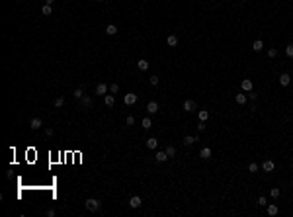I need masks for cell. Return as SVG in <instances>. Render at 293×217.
Masks as SVG:
<instances>
[{"label": "cell", "instance_id": "28", "mask_svg": "<svg viewBox=\"0 0 293 217\" xmlns=\"http://www.w3.org/2000/svg\"><path fill=\"white\" fill-rule=\"evenodd\" d=\"M258 170H260V166H258V164H256V163H250V164H248V172L256 174V172H258Z\"/></svg>", "mask_w": 293, "mask_h": 217}, {"label": "cell", "instance_id": "24", "mask_svg": "<svg viewBox=\"0 0 293 217\" xmlns=\"http://www.w3.org/2000/svg\"><path fill=\"white\" fill-rule=\"evenodd\" d=\"M209 120V112L207 110H199V121H207Z\"/></svg>", "mask_w": 293, "mask_h": 217}, {"label": "cell", "instance_id": "23", "mask_svg": "<svg viewBox=\"0 0 293 217\" xmlns=\"http://www.w3.org/2000/svg\"><path fill=\"white\" fill-rule=\"evenodd\" d=\"M141 125H143V129H151V127H152V121H151V118H145V120L141 121Z\"/></svg>", "mask_w": 293, "mask_h": 217}, {"label": "cell", "instance_id": "21", "mask_svg": "<svg viewBox=\"0 0 293 217\" xmlns=\"http://www.w3.org/2000/svg\"><path fill=\"white\" fill-rule=\"evenodd\" d=\"M235 100H237V104H239V106H244V104H246V94H237V98H235Z\"/></svg>", "mask_w": 293, "mask_h": 217}, {"label": "cell", "instance_id": "5", "mask_svg": "<svg viewBox=\"0 0 293 217\" xmlns=\"http://www.w3.org/2000/svg\"><path fill=\"white\" fill-rule=\"evenodd\" d=\"M141 204H143V202H141V198H139V196H133V198L129 200V207H133V209H139V207H141Z\"/></svg>", "mask_w": 293, "mask_h": 217}, {"label": "cell", "instance_id": "6", "mask_svg": "<svg viewBox=\"0 0 293 217\" xmlns=\"http://www.w3.org/2000/svg\"><path fill=\"white\" fill-rule=\"evenodd\" d=\"M240 88H242L244 92H252V88H254V84H252V80H248V78H244V80L240 82Z\"/></svg>", "mask_w": 293, "mask_h": 217}, {"label": "cell", "instance_id": "38", "mask_svg": "<svg viewBox=\"0 0 293 217\" xmlns=\"http://www.w3.org/2000/svg\"><path fill=\"white\" fill-rule=\"evenodd\" d=\"M45 135H47V137H53V129H51V127H47V129H45Z\"/></svg>", "mask_w": 293, "mask_h": 217}, {"label": "cell", "instance_id": "36", "mask_svg": "<svg viewBox=\"0 0 293 217\" xmlns=\"http://www.w3.org/2000/svg\"><path fill=\"white\" fill-rule=\"evenodd\" d=\"M258 204H260V206H266V204H268V200H266L264 196H260V198H258Z\"/></svg>", "mask_w": 293, "mask_h": 217}, {"label": "cell", "instance_id": "22", "mask_svg": "<svg viewBox=\"0 0 293 217\" xmlns=\"http://www.w3.org/2000/svg\"><path fill=\"white\" fill-rule=\"evenodd\" d=\"M195 141H199L197 137H192V135H186L184 137V145H194Z\"/></svg>", "mask_w": 293, "mask_h": 217}, {"label": "cell", "instance_id": "11", "mask_svg": "<svg viewBox=\"0 0 293 217\" xmlns=\"http://www.w3.org/2000/svg\"><path fill=\"white\" fill-rule=\"evenodd\" d=\"M195 110V102L194 100H186L184 102V112H194Z\"/></svg>", "mask_w": 293, "mask_h": 217}, {"label": "cell", "instance_id": "1", "mask_svg": "<svg viewBox=\"0 0 293 217\" xmlns=\"http://www.w3.org/2000/svg\"><path fill=\"white\" fill-rule=\"evenodd\" d=\"M84 207H86L88 211H98V209H100V200H96V198H88L86 204H84Z\"/></svg>", "mask_w": 293, "mask_h": 217}, {"label": "cell", "instance_id": "16", "mask_svg": "<svg viewBox=\"0 0 293 217\" xmlns=\"http://www.w3.org/2000/svg\"><path fill=\"white\" fill-rule=\"evenodd\" d=\"M41 14H43V16H51V14H53L51 4H43V6H41Z\"/></svg>", "mask_w": 293, "mask_h": 217}, {"label": "cell", "instance_id": "14", "mask_svg": "<svg viewBox=\"0 0 293 217\" xmlns=\"http://www.w3.org/2000/svg\"><path fill=\"white\" fill-rule=\"evenodd\" d=\"M137 69H139V71H147V69H149V61H147V59H139V61H137Z\"/></svg>", "mask_w": 293, "mask_h": 217}, {"label": "cell", "instance_id": "7", "mask_svg": "<svg viewBox=\"0 0 293 217\" xmlns=\"http://www.w3.org/2000/svg\"><path fill=\"white\" fill-rule=\"evenodd\" d=\"M123 102H125L127 106H133V104L137 102V94H133V92H129V94H125V98H123Z\"/></svg>", "mask_w": 293, "mask_h": 217}, {"label": "cell", "instance_id": "17", "mask_svg": "<svg viewBox=\"0 0 293 217\" xmlns=\"http://www.w3.org/2000/svg\"><path fill=\"white\" fill-rule=\"evenodd\" d=\"M199 157H201L203 161H207V159H211V149H209V147H205V149H201V153H199Z\"/></svg>", "mask_w": 293, "mask_h": 217}, {"label": "cell", "instance_id": "2", "mask_svg": "<svg viewBox=\"0 0 293 217\" xmlns=\"http://www.w3.org/2000/svg\"><path fill=\"white\" fill-rule=\"evenodd\" d=\"M109 92V86L106 84V82H98V86H96V94L98 96H106Z\"/></svg>", "mask_w": 293, "mask_h": 217}, {"label": "cell", "instance_id": "27", "mask_svg": "<svg viewBox=\"0 0 293 217\" xmlns=\"http://www.w3.org/2000/svg\"><path fill=\"white\" fill-rule=\"evenodd\" d=\"M268 215H278V206L276 204H270L268 206Z\"/></svg>", "mask_w": 293, "mask_h": 217}, {"label": "cell", "instance_id": "25", "mask_svg": "<svg viewBox=\"0 0 293 217\" xmlns=\"http://www.w3.org/2000/svg\"><path fill=\"white\" fill-rule=\"evenodd\" d=\"M53 104H55V108H63V106H65V98H63V96L55 98V102H53Z\"/></svg>", "mask_w": 293, "mask_h": 217}, {"label": "cell", "instance_id": "4", "mask_svg": "<svg viewBox=\"0 0 293 217\" xmlns=\"http://www.w3.org/2000/svg\"><path fill=\"white\" fill-rule=\"evenodd\" d=\"M80 106H82V108H92V106H94V100H92L90 96H82L80 98Z\"/></svg>", "mask_w": 293, "mask_h": 217}, {"label": "cell", "instance_id": "26", "mask_svg": "<svg viewBox=\"0 0 293 217\" xmlns=\"http://www.w3.org/2000/svg\"><path fill=\"white\" fill-rule=\"evenodd\" d=\"M166 155H168V159H172L174 155H176V147H174V145H168V147H166Z\"/></svg>", "mask_w": 293, "mask_h": 217}, {"label": "cell", "instance_id": "32", "mask_svg": "<svg viewBox=\"0 0 293 217\" xmlns=\"http://www.w3.org/2000/svg\"><path fill=\"white\" fill-rule=\"evenodd\" d=\"M109 92H111V94H117V92H119V86H117V84H109Z\"/></svg>", "mask_w": 293, "mask_h": 217}, {"label": "cell", "instance_id": "3", "mask_svg": "<svg viewBox=\"0 0 293 217\" xmlns=\"http://www.w3.org/2000/svg\"><path fill=\"white\" fill-rule=\"evenodd\" d=\"M30 127H32V129H35V131L41 129V127H43V120H41V118H33V120L30 121Z\"/></svg>", "mask_w": 293, "mask_h": 217}, {"label": "cell", "instance_id": "33", "mask_svg": "<svg viewBox=\"0 0 293 217\" xmlns=\"http://www.w3.org/2000/svg\"><path fill=\"white\" fill-rule=\"evenodd\" d=\"M125 125H135V118H133V116H127V120H125Z\"/></svg>", "mask_w": 293, "mask_h": 217}, {"label": "cell", "instance_id": "40", "mask_svg": "<svg viewBox=\"0 0 293 217\" xmlns=\"http://www.w3.org/2000/svg\"><path fill=\"white\" fill-rule=\"evenodd\" d=\"M55 0H45V4H53Z\"/></svg>", "mask_w": 293, "mask_h": 217}, {"label": "cell", "instance_id": "13", "mask_svg": "<svg viewBox=\"0 0 293 217\" xmlns=\"http://www.w3.org/2000/svg\"><path fill=\"white\" fill-rule=\"evenodd\" d=\"M252 49H254L256 53H260L262 49H264V41H262V39H256V41L252 43Z\"/></svg>", "mask_w": 293, "mask_h": 217}, {"label": "cell", "instance_id": "20", "mask_svg": "<svg viewBox=\"0 0 293 217\" xmlns=\"http://www.w3.org/2000/svg\"><path fill=\"white\" fill-rule=\"evenodd\" d=\"M106 33H108V35H115V33H117V28H115L113 24H109V26H106Z\"/></svg>", "mask_w": 293, "mask_h": 217}, {"label": "cell", "instance_id": "42", "mask_svg": "<svg viewBox=\"0 0 293 217\" xmlns=\"http://www.w3.org/2000/svg\"><path fill=\"white\" fill-rule=\"evenodd\" d=\"M242 2H246V0H242Z\"/></svg>", "mask_w": 293, "mask_h": 217}, {"label": "cell", "instance_id": "8", "mask_svg": "<svg viewBox=\"0 0 293 217\" xmlns=\"http://www.w3.org/2000/svg\"><path fill=\"white\" fill-rule=\"evenodd\" d=\"M104 104H106L108 108H113V104H115V98H113V94H106V96H104Z\"/></svg>", "mask_w": 293, "mask_h": 217}, {"label": "cell", "instance_id": "19", "mask_svg": "<svg viewBox=\"0 0 293 217\" xmlns=\"http://www.w3.org/2000/svg\"><path fill=\"white\" fill-rule=\"evenodd\" d=\"M166 43L170 45V47H176V45H178V37H176V35H168V37H166Z\"/></svg>", "mask_w": 293, "mask_h": 217}, {"label": "cell", "instance_id": "39", "mask_svg": "<svg viewBox=\"0 0 293 217\" xmlns=\"http://www.w3.org/2000/svg\"><path fill=\"white\" fill-rule=\"evenodd\" d=\"M47 217H55V209H47Z\"/></svg>", "mask_w": 293, "mask_h": 217}, {"label": "cell", "instance_id": "31", "mask_svg": "<svg viewBox=\"0 0 293 217\" xmlns=\"http://www.w3.org/2000/svg\"><path fill=\"white\" fill-rule=\"evenodd\" d=\"M285 55H287V57H293V43H289L287 47H285Z\"/></svg>", "mask_w": 293, "mask_h": 217}, {"label": "cell", "instance_id": "41", "mask_svg": "<svg viewBox=\"0 0 293 217\" xmlns=\"http://www.w3.org/2000/svg\"><path fill=\"white\" fill-rule=\"evenodd\" d=\"M98 2H106V0H98Z\"/></svg>", "mask_w": 293, "mask_h": 217}, {"label": "cell", "instance_id": "9", "mask_svg": "<svg viewBox=\"0 0 293 217\" xmlns=\"http://www.w3.org/2000/svg\"><path fill=\"white\" fill-rule=\"evenodd\" d=\"M289 82H291V76L287 75V73H283V75L280 76V84H282V86H289Z\"/></svg>", "mask_w": 293, "mask_h": 217}, {"label": "cell", "instance_id": "15", "mask_svg": "<svg viewBox=\"0 0 293 217\" xmlns=\"http://www.w3.org/2000/svg\"><path fill=\"white\" fill-rule=\"evenodd\" d=\"M147 112H149V114H156V112H158V104H156V102H149V104H147Z\"/></svg>", "mask_w": 293, "mask_h": 217}, {"label": "cell", "instance_id": "37", "mask_svg": "<svg viewBox=\"0 0 293 217\" xmlns=\"http://www.w3.org/2000/svg\"><path fill=\"white\" fill-rule=\"evenodd\" d=\"M197 131H205V121H199V125H197Z\"/></svg>", "mask_w": 293, "mask_h": 217}, {"label": "cell", "instance_id": "34", "mask_svg": "<svg viewBox=\"0 0 293 217\" xmlns=\"http://www.w3.org/2000/svg\"><path fill=\"white\" fill-rule=\"evenodd\" d=\"M158 80H160L158 76H151V78H149V82H151L152 86H156V84H158Z\"/></svg>", "mask_w": 293, "mask_h": 217}, {"label": "cell", "instance_id": "12", "mask_svg": "<svg viewBox=\"0 0 293 217\" xmlns=\"http://www.w3.org/2000/svg\"><path fill=\"white\" fill-rule=\"evenodd\" d=\"M154 159H156V163H164V161L168 159V155H166V151H158L156 155H154Z\"/></svg>", "mask_w": 293, "mask_h": 217}, {"label": "cell", "instance_id": "30", "mask_svg": "<svg viewBox=\"0 0 293 217\" xmlns=\"http://www.w3.org/2000/svg\"><path fill=\"white\" fill-rule=\"evenodd\" d=\"M280 194H282V190H280V188H272V190H270V196H272V198H278Z\"/></svg>", "mask_w": 293, "mask_h": 217}, {"label": "cell", "instance_id": "10", "mask_svg": "<svg viewBox=\"0 0 293 217\" xmlns=\"http://www.w3.org/2000/svg\"><path fill=\"white\" fill-rule=\"evenodd\" d=\"M262 170L264 172H272L274 170V161H264L262 163Z\"/></svg>", "mask_w": 293, "mask_h": 217}, {"label": "cell", "instance_id": "35", "mask_svg": "<svg viewBox=\"0 0 293 217\" xmlns=\"http://www.w3.org/2000/svg\"><path fill=\"white\" fill-rule=\"evenodd\" d=\"M268 57H270V59L278 57V51H276V49H268Z\"/></svg>", "mask_w": 293, "mask_h": 217}, {"label": "cell", "instance_id": "18", "mask_svg": "<svg viewBox=\"0 0 293 217\" xmlns=\"http://www.w3.org/2000/svg\"><path fill=\"white\" fill-rule=\"evenodd\" d=\"M147 147L152 151V149H156V147H158V141H156L154 137H149V139H147Z\"/></svg>", "mask_w": 293, "mask_h": 217}, {"label": "cell", "instance_id": "29", "mask_svg": "<svg viewBox=\"0 0 293 217\" xmlns=\"http://www.w3.org/2000/svg\"><path fill=\"white\" fill-rule=\"evenodd\" d=\"M82 96H84V88H76V90H74V98H78V100H80Z\"/></svg>", "mask_w": 293, "mask_h": 217}]
</instances>
